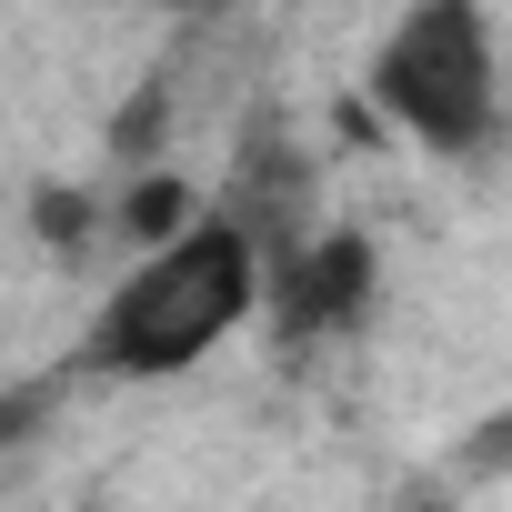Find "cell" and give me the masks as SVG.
Wrapping results in <instances>:
<instances>
[{
	"instance_id": "6da1fadb",
	"label": "cell",
	"mask_w": 512,
	"mask_h": 512,
	"mask_svg": "<svg viewBox=\"0 0 512 512\" xmlns=\"http://www.w3.org/2000/svg\"><path fill=\"white\" fill-rule=\"evenodd\" d=\"M272 292V251L241 211H191L161 241L131 251V272L101 292L91 332H81V372L111 382H171L201 352H221Z\"/></svg>"
},
{
	"instance_id": "7a4b0ae2",
	"label": "cell",
	"mask_w": 512,
	"mask_h": 512,
	"mask_svg": "<svg viewBox=\"0 0 512 512\" xmlns=\"http://www.w3.org/2000/svg\"><path fill=\"white\" fill-rule=\"evenodd\" d=\"M362 91L412 151L472 161L502 131V51H492L482 0H402V21L382 31Z\"/></svg>"
},
{
	"instance_id": "3957f363",
	"label": "cell",
	"mask_w": 512,
	"mask_h": 512,
	"mask_svg": "<svg viewBox=\"0 0 512 512\" xmlns=\"http://www.w3.org/2000/svg\"><path fill=\"white\" fill-rule=\"evenodd\" d=\"M372 292H382V262L362 231H322V241H292L272 262V332L282 342H342L372 322Z\"/></svg>"
}]
</instances>
